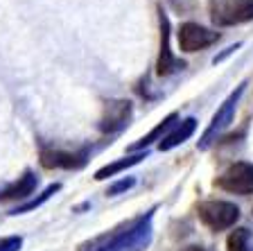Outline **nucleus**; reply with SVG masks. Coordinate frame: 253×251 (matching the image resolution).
Segmentation results:
<instances>
[{
	"label": "nucleus",
	"mask_w": 253,
	"mask_h": 251,
	"mask_svg": "<svg viewBox=\"0 0 253 251\" xmlns=\"http://www.w3.org/2000/svg\"><path fill=\"white\" fill-rule=\"evenodd\" d=\"M154 236V210L133 217L118 229L82 242L77 251H145Z\"/></svg>",
	"instance_id": "f257e3e1"
},
{
	"label": "nucleus",
	"mask_w": 253,
	"mask_h": 251,
	"mask_svg": "<svg viewBox=\"0 0 253 251\" xmlns=\"http://www.w3.org/2000/svg\"><path fill=\"white\" fill-rule=\"evenodd\" d=\"M208 14L217 27H233L253 21V0H208Z\"/></svg>",
	"instance_id": "f03ea898"
},
{
	"label": "nucleus",
	"mask_w": 253,
	"mask_h": 251,
	"mask_svg": "<svg viewBox=\"0 0 253 251\" xmlns=\"http://www.w3.org/2000/svg\"><path fill=\"white\" fill-rule=\"evenodd\" d=\"M197 215H199L201 224L208 226L211 231H226L235 226V222L240 220V208L233 201L211 199V201H201Z\"/></svg>",
	"instance_id": "7ed1b4c3"
},
{
	"label": "nucleus",
	"mask_w": 253,
	"mask_h": 251,
	"mask_svg": "<svg viewBox=\"0 0 253 251\" xmlns=\"http://www.w3.org/2000/svg\"><path fill=\"white\" fill-rule=\"evenodd\" d=\"M244 89H247V82H242L235 91H231V95H228V98L221 102V106L217 109V113L212 115L211 125L206 127V131L201 134V138H199V150H208V147H211L212 143H215L217 138L221 136V131H224L228 125H231L233 115H235V109H237V102H240V98H242Z\"/></svg>",
	"instance_id": "20e7f679"
},
{
	"label": "nucleus",
	"mask_w": 253,
	"mask_h": 251,
	"mask_svg": "<svg viewBox=\"0 0 253 251\" xmlns=\"http://www.w3.org/2000/svg\"><path fill=\"white\" fill-rule=\"evenodd\" d=\"M179 37V50L185 54L199 52V50H206L211 48L212 43L219 41V32L211 30V27H204L199 23H183L176 32Z\"/></svg>",
	"instance_id": "39448f33"
},
{
	"label": "nucleus",
	"mask_w": 253,
	"mask_h": 251,
	"mask_svg": "<svg viewBox=\"0 0 253 251\" xmlns=\"http://www.w3.org/2000/svg\"><path fill=\"white\" fill-rule=\"evenodd\" d=\"M131 113H133L131 100H125V98L106 100L104 111H102V118H100V131L102 134H109V136L120 134V131L129 125Z\"/></svg>",
	"instance_id": "423d86ee"
},
{
	"label": "nucleus",
	"mask_w": 253,
	"mask_h": 251,
	"mask_svg": "<svg viewBox=\"0 0 253 251\" xmlns=\"http://www.w3.org/2000/svg\"><path fill=\"white\" fill-rule=\"evenodd\" d=\"M215 186L233 195H253V163H233L221 177L215 179Z\"/></svg>",
	"instance_id": "0eeeda50"
},
{
	"label": "nucleus",
	"mask_w": 253,
	"mask_h": 251,
	"mask_svg": "<svg viewBox=\"0 0 253 251\" xmlns=\"http://www.w3.org/2000/svg\"><path fill=\"white\" fill-rule=\"evenodd\" d=\"M88 163V150H59V147H43L41 150V165L47 170H79Z\"/></svg>",
	"instance_id": "6e6552de"
},
{
	"label": "nucleus",
	"mask_w": 253,
	"mask_h": 251,
	"mask_svg": "<svg viewBox=\"0 0 253 251\" xmlns=\"http://www.w3.org/2000/svg\"><path fill=\"white\" fill-rule=\"evenodd\" d=\"M158 23H161V50H158V61H156V75L158 77H169L176 70H183L185 63L179 57H174L172 48H169V21L168 16L161 11L158 14Z\"/></svg>",
	"instance_id": "1a4fd4ad"
},
{
	"label": "nucleus",
	"mask_w": 253,
	"mask_h": 251,
	"mask_svg": "<svg viewBox=\"0 0 253 251\" xmlns=\"http://www.w3.org/2000/svg\"><path fill=\"white\" fill-rule=\"evenodd\" d=\"M39 186V177L32 170H25L21 177L11 181L9 186L0 188V201H14V199H27Z\"/></svg>",
	"instance_id": "9d476101"
},
{
	"label": "nucleus",
	"mask_w": 253,
	"mask_h": 251,
	"mask_svg": "<svg viewBox=\"0 0 253 251\" xmlns=\"http://www.w3.org/2000/svg\"><path fill=\"white\" fill-rule=\"evenodd\" d=\"M176 125H179V113H169L168 118H163V120L158 122L152 131H149L147 136H142L138 143H133V145L129 147V152H145V147H149L152 143H156V141L161 143Z\"/></svg>",
	"instance_id": "9b49d317"
},
{
	"label": "nucleus",
	"mask_w": 253,
	"mask_h": 251,
	"mask_svg": "<svg viewBox=\"0 0 253 251\" xmlns=\"http://www.w3.org/2000/svg\"><path fill=\"white\" fill-rule=\"evenodd\" d=\"M195 129H197L195 118H185V120H181L179 125L169 131L163 141L158 143V150H161V152H169V150H174V147H179L181 143H185L192 134H195Z\"/></svg>",
	"instance_id": "f8f14e48"
},
{
	"label": "nucleus",
	"mask_w": 253,
	"mask_h": 251,
	"mask_svg": "<svg viewBox=\"0 0 253 251\" xmlns=\"http://www.w3.org/2000/svg\"><path fill=\"white\" fill-rule=\"evenodd\" d=\"M142 158H147V150H145V152H136L126 158H120V161H116V163H109V165L100 167V170L95 172V181H104V179H109V177H116V174H120L126 167L138 165Z\"/></svg>",
	"instance_id": "ddd939ff"
},
{
	"label": "nucleus",
	"mask_w": 253,
	"mask_h": 251,
	"mask_svg": "<svg viewBox=\"0 0 253 251\" xmlns=\"http://www.w3.org/2000/svg\"><path fill=\"white\" fill-rule=\"evenodd\" d=\"M226 249L228 251H253V233L247 226L231 231L226 238Z\"/></svg>",
	"instance_id": "4468645a"
},
{
	"label": "nucleus",
	"mask_w": 253,
	"mask_h": 251,
	"mask_svg": "<svg viewBox=\"0 0 253 251\" xmlns=\"http://www.w3.org/2000/svg\"><path fill=\"white\" fill-rule=\"evenodd\" d=\"M59 188H61L59 183H50V186H47V188L43 190V193L39 195V197H34V199H30V201H25L23 206H16V208L11 210V215H23V213H30V210L39 208V206L45 204V201H47L50 197H52L54 193H59Z\"/></svg>",
	"instance_id": "2eb2a0df"
},
{
	"label": "nucleus",
	"mask_w": 253,
	"mask_h": 251,
	"mask_svg": "<svg viewBox=\"0 0 253 251\" xmlns=\"http://www.w3.org/2000/svg\"><path fill=\"white\" fill-rule=\"evenodd\" d=\"M133 186H136V179H133V177H125V179H120V181L111 183L109 188H106V195H109V197H116V195H120V193L131 190Z\"/></svg>",
	"instance_id": "dca6fc26"
},
{
	"label": "nucleus",
	"mask_w": 253,
	"mask_h": 251,
	"mask_svg": "<svg viewBox=\"0 0 253 251\" xmlns=\"http://www.w3.org/2000/svg\"><path fill=\"white\" fill-rule=\"evenodd\" d=\"M23 247V238L21 236H9L0 240V251H18Z\"/></svg>",
	"instance_id": "f3484780"
},
{
	"label": "nucleus",
	"mask_w": 253,
	"mask_h": 251,
	"mask_svg": "<svg viewBox=\"0 0 253 251\" xmlns=\"http://www.w3.org/2000/svg\"><path fill=\"white\" fill-rule=\"evenodd\" d=\"M237 48H240V43H235V46H231V48H226L221 54H217L215 59H212V63H219V61H224V59L228 57V54H233V52H237Z\"/></svg>",
	"instance_id": "a211bd4d"
},
{
	"label": "nucleus",
	"mask_w": 253,
	"mask_h": 251,
	"mask_svg": "<svg viewBox=\"0 0 253 251\" xmlns=\"http://www.w3.org/2000/svg\"><path fill=\"white\" fill-rule=\"evenodd\" d=\"M181 251H206L204 247H199V245H190V247H185V249H181Z\"/></svg>",
	"instance_id": "6ab92c4d"
}]
</instances>
